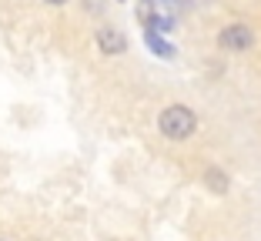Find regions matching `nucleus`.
Here are the masks:
<instances>
[{
	"instance_id": "0eeeda50",
	"label": "nucleus",
	"mask_w": 261,
	"mask_h": 241,
	"mask_svg": "<svg viewBox=\"0 0 261 241\" xmlns=\"http://www.w3.org/2000/svg\"><path fill=\"white\" fill-rule=\"evenodd\" d=\"M47 4H54V7H61V4H67V0H47Z\"/></svg>"
},
{
	"instance_id": "20e7f679",
	"label": "nucleus",
	"mask_w": 261,
	"mask_h": 241,
	"mask_svg": "<svg viewBox=\"0 0 261 241\" xmlns=\"http://www.w3.org/2000/svg\"><path fill=\"white\" fill-rule=\"evenodd\" d=\"M204 184L211 188L215 195H224V191H228V174L218 171V168H207V171H204Z\"/></svg>"
},
{
	"instance_id": "39448f33",
	"label": "nucleus",
	"mask_w": 261,
	"mask_h": 241,
	"mask_svg": "<svg viewBox=\"0 0 261 241\" xmlns=\"http://www.w3.org/2000/svg\"><path fill=\"white\" fill-rule=\"evenodd\" d=\"M144 37H147V44L158 50V57H174V47H171L168 40L158 37V31H154V27H144Z\"/></svg>"
},
{
	"instance_id": "6e6552de",
	"label": "nucleus",
	"mask_w": 261,
	"mask_h": 241,
	"mask_svg": "<svg viewBox=\"0 0 261 241\" xmlns=\"http://www.w3.org/2000/svg\"><path fill=\"white\" fill-rule=\"evenodd\" d=\"M0 241H4V238H0Z\"/></svg>"
},
{
	"instance_id": "423d86ee",
	"label": "nucleus",
	"mask_w": 261,
	"mask_h": 241,
	"mask_svg": "<svg viewBox=\"0 0 261 241\" xmlns=\"http://www.w3.org/2000/svg\"><path fill=\"white\" fill-rule=\"evenodd\" d=\"M84 7L87 10H100V0H84Z\"/></svg>"
},
{
	"instance_id": "f257e3e1",
	"label": "nucleus",
	"mask_w": 261,
	"mask_h": 241,
	"mask_svg": "<svg viewBox=\"0 0 261 241\" xmlns=\"http://www.w3.org/2000/svg\"><path fill=\"white\" fill-rule=\"evenodd\" d=\"M158 127H161L164 138L171 141H185L194 134V127H198V117H194L191 108H185V104H171V108L161 111V117H158Z\"/></svg>"
},
{
	"instance_id": "7ed1b4c3",
	"label": "nucleus",
	"mask_w": 261,
	"mask_h": 241,
	"mask_svg": "<svg viewBox=\"0 0 261 241\" xmlns=\"http://www.w3.org/2000/svg\"><path fill=\"white\" fill-rule=\"evenodd\" d=\"M97 47H100V54L117 57V54L127 50V37H124L121 31H114V27H100L97 31Z\"/></svg>"
},
{
	"instance_id": "f03ea898",
	"label": "nucleus",
	"mask_w": 261,
	"mask_h": 241,
	"mask_svg": "<svg viewBox=\"0 0 261 241\" xmlns=\"http://www.w3.org/2000/svg\"><path fill=\"white\" fill-rule=\"evenodd\" d=\"M251 44H254V31L248 23H231L218 34V47H224V50H248Z\"/></svg>"
}]
</instances>
